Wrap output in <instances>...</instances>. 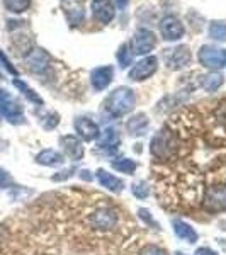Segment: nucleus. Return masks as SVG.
<instances>
[{
  "label": "nucleus",
  "mask_w": 226,
  "mask_h": 255,
  "mask_svg": "<svg viewBox=\"0 0 226 255\" xmlns=\"http://www.w3.org/2000/svg\"><path fill=\"white\" fill-rule=\"evenodd\" d=\"M179 148L177 133L172 131V128H163L160 133H157L151 139V155L158 160H172Z\"/></svg>",
  "instance_id": "nucleus-1"
},
{
  "label": "nucleus",
  "mask_w": 226,
  "mask_h": 255,
  "mask_svg": "<svg viewBox=\"0 0 226 255\" xmlns=\"http://www.w3.org/2000/svg\"><path fill=\"white\" fill-rule=\"evenodd\" d=\"M104 106L113 116H124L134 108V92L128 87H119L109 94Z\"/></svg>",
  "instance_id": "nucleus-2"
},
{
  "label": "nucleus",
  "mask_w": 226,
  "mask_h": 255,
  "mask_svg": "<svg viewBox=\"0 0 226 255\" xmlns=\"http://www.w3.org/2000/svg\"><path fill=\"white\" fill-rule=\"evenodd\" d=\"M97 179L102 187L109 189V191H113V192H121L122 187H124V184H122L121 179H117L116 175L109 174V172H106V170H99Z\"/></svg>",
  "instance_id": "nucleus-16"
},
{
  "label": "nucleus",
  "mask_w": 226,
  "mask_h": 255,
  "mask_svg": "<svg viewBox=\"0 0 226 255\" xmlns=\"http://www.w3.org/2000/svg\"><path fill=\"white\" fill-rule=\"evenodd\" d=\"M26 61H27V68L34 73H41L43 70H46V67L49 65V58L43 49H32Z\"/></svg>",
  "instance_id": "nucleus-15"
},
{
  "label": "nucleus",
  "mask_w": 226,
  "mask_h": 255,
  "mask_svg": "<svg viewBox=\"0 0 226 255\" xmlns=\"http://www.w3.org/2000/svg\"><path fill=\"white\" fill-rule=\"evenodd\" d=\"M146 126H148V119L145 114H136V116H133L128 121V131L133 136H139V134L145 133Z\"/></svg>",
  "instance_id": "nucleus-20"
},
{
  "label": "nucleus",
  "mask_w": 226,
  "mask_h": 255,
  "mask_svg": "<svg viewBox=\"0 0 226 255\" xmlns=\"http://www.w3.org/2000/svg\"><path fill=\"white\" fill-rule=\"evenodd\" d=\"M141 255H167V252H165V250H162L157 245H148V247L143 249Z\"/></svg>",
  "instance_id": "nucleus-29"
},
{
  "label": "nucleus",
  "mask_w": 226,
  "mask_h": 255,
  "mask_svg": "<svg viewBox=\"0 0 226 255\" xmlns=\"http://www.w3.org/2000/svg\"><path fill=\"white\" fill-rule=\"evenodd\" d=\"M9 184H10V175L7 174L5 170H2V168H0V189L7 187Z\"/></svg>",
  "instance_id": "nucleus-31"
},
{
  "label": "nucleus",
  "mask_w": 226,
  "mask_h": 255,
  "mask_svg": "<svg viewBox=\"0 0 226 255\" xmlns=\"http://www.w3.org/2000/svg\"><path fill=\"white\" fill-rule=\"evenodd\" d=\"M197 58H199V63L203 67L211 70H220L226 67V49L213 48L209 44H204L199 49V53H197Z\"/></svg>",
  "instance_id": "nucleus-4"
},
{
  "label": "nucleus",
  "mask_w": 226,
  "mask_h": 255,
  "mask_svg": "<svg viewBox=\"0 0 226 255\" xmlns=\"http://www.w3.org/2000/svg\"><path fill=\"white\" fill-rule=\"evenodd\" d=\"M116 2H117V7H119V9H124V7L128 5L129 0H116Z\"/></svg>",
  "instance_id": "nucleus-33"
},
{
  "label": "nucleus",
  "mask_w": 226,
  "mask_h": 255,
  "mask_svg": "<svg viewBox=\"0 0 226 255\" xmlns=\"http://www.w3.org/2000/svg\"><path fill=\"white\" fill-rule=\"evenodd\" d=\"M209 38L216 41H226V24L225 22H213L209 26Z\"/></svg>",
  "instance_id": "nucleus-26"
},
{
  "label": "nucleus",
  "mask_w": 226,
  "mask_h": 255,
  "mask_svg": "<svg viewBox=\"0 0 226 255\" xmlns=\"http://www.w3.org/2000/svg\"><path fill=\"white\" fill-rule=\"evenodd\" d=\"M73 126H75L79 136L84 138L85 141H94V139H97L99 136H101L99 126L92 121V119H89V118H77L75 119V125H73Z\"/></svg>",
  "instance_id": "nucleus-10"
},
{
  "label": "nucleus",
  "mask_w": 226,
  "mask_h": 255,
  "mask_svg": "<svg viewBox=\"0 0 226 255\" xmlns=\"http://www.w3.org/2000/svg\"><path fill=\"white\" fill-rule=\"evenodd\" d=\"M174 232H175V235H177L179 238H182V240L189 242V244H194V242H197L196 230L192 228L191 225H187L186 221L175 220L174 221Z\"/></svg>",
  "instance_id": "nucleus-17"
},
{
  "label": "nucleus",
  "mask_w": 226,
  "mask_h": 255,
  "mask_svg": "<svg viewBox=\"0 0 226 255\" xmlns=\"http://www.w3.org/2000/svg\"><path fill=\"white\" fill-rule=\"evenodd\" d=\"M117 218L113 209H99L92 216V225L99 230H111L116 225Z\"/></svg>",
  "instance_id": "nucleus-14"
},
{
  "label": "nucleus",
  "mask_w": 226,
  "mask_h": 255,
  "mask_svg": "<svg viewBox=\"0 0 226 255\" xmlns=\"http://www.w3.org/2000/svg\"><path fill=\"white\" fill-rule=\"evenodd\" d=\"M0 61H2V63H3V67H5L7 70H9V72L12 73V75H17V70H15L14 67H12V63H10L9 60H7V56L2 53V49H0Z\"/></svg>",
  "instance_id": "nucleus-30"
},
{
  "label": "nucleus",
  "mask_w": 226,
  "mask_h": 255,
  "mask_svg": "<svg viewBox=\"0 0 226 255\" xmlns=\"http://www.w3.org/2000/svg\"><path fill=\"white\" fill-rule=\"evenodd\" d=\"M61 146H63L65 153H67L68 158L72 160H82L84 157V146H82V141L73 134H67L60 139Z\"/></svg>",
  "instance_id": "nucleus-13"
},
{
  "label": "nucleus",
  "mask_w": 226,
  "mask_h": 255,
  "mask_svg": "<svg viewBox=\"0 0 226 255\" xmlns=\"http://www.w3.org/2000/svg\"><path fill=\"white\" fill-rule=\"evenodd\" d=\"M0 118H5L12 125H19L24 119L22 106L3 89H0Z\"/></svg>",
  "instance_id": "nucleus-3"
},
{
  "label": "nucleus",
  "mask_w": 226,
  "mask_h": 255,
  "mask_svg": "<svg viewBox=\"0 0 226 255\" xmlns=\"http://www.w3.org/2000/svg\"><path fill=\"white\" fill-rule=\"evenodd\" d=\"M3 5L9 12L20 14V12L27 10L31 5V0H3Z\"/></svg>",
  "instance_id": "nucleus-23"
},
{
  "label": "nucleus",
  "mask_w": 226,
  "mask_h": 255,
  "mask_svg": "<svg viewBox=\"0 0 226 255\" xmlns=\"http://www.w3.org/2000/svg\"><path fill=\"white\" fill-rule=\"evenodd\" d=\"M163 60H165L167 67L170 70H180L187 67L191 61V51L187 46H177L174 49H165L163 53Z\"/></svg>",
  "instance_id": "nucleus-6"
},
{
  "label": "nucleus",
  "mask_w": 226,
  "mask_h": 255,
  "mask_svg": "<svg viewBox=\"0 0 226 255\" xmlns=\"http://www.w3.org/2000/svg\"><path fill=\"white\" fill-rule=\"evenodd\" d=\"M67 17H68V22L72 24V26H79V24L82 22V19H84V10L77 9V12H72L70 9H67Z\"/></svg>",
  "instance_id": "nucleus-27"
},
{
  "label": "nucleus",
  "mask_w": 226,
  "mask_h": 255,
  "mask_svg": "<svg viewBox=\"0 0 226 255\" xmlns=\"http://www.w3.org/2000/svg\"><path fill=\"white\" fill-rule=\"evenodd\" d=\"M92 14L101 24H109L114 19V5L111 0H92Z\"/></svg>",
  "instance_id": "nucleus-11"
},
{
  "label": "nucleus",
  "mask_w": 226,
  "mask_h": 255,
  "mask_svg": "<svg viewBox=\"0 0 226 255\" xmlns=\"http://www.w3.org/2000/svg\"><path fill=\"white\" fill-rule=\"evenodd\" d=\"M36 162L39 165H46V167H56L63 163V157L55 150H43L41 153L36 155Z\"/></svg>",
  "instance_id": "nucleus-18"
},
{
  "label": "nucleus",
  "mask_w": 226,
  "mask_h": 255,
  "mask_svg": "<svg viewBox=\"0 0 226 255\" xmlns=\"http://www.w3.org/2000/svg\"><path fill=\"white\" fill-rule=\"evenodd\" d=\"M160 32L165 41H177L184 36V26L174 15H165L160 20Z\"/></svg>",
  "instance_id": "nucleus-8"
},
{
  "label": "nucleus",
  "mask_w": 226,
  "mask_h": 255,
  "mask_svg": "<svg viewBox=\"0 0 226 255\" xmlns=\"http://www.w3.org/2000/svg\"><path fill=\"white\" fill-rule=\"evenodd\" d=\"M116 58H117V63L121 68L129 67L131 61H133V53H131V44L129 43L121 44V48H119L117 53H116Z\"/></svg>",
  "instance_id": "nucleus-22"
},
{
  "label": "nucleus",
  "mask_w": 226,
  "mask_h": 255,
  "mask_svg": "<svg viewBox=\"0 0 226 255\" xmlns=\"http://www.w3.org/2000/svg\"><path fill=\"white\" fill-rule=\"evenodd\" d=\"M157 46V36L150 29H138L134 32L133 49L136 55H146Z\"/></svg>",
  "instance_id": "nucleus-9"
},
{
  "label": "nucleus",
  "mask_w": 226,
  "mask_h": 255,
  "mask_svg": "<svg viewBox=\"0 0 226 255\" xmlns=\"http://www.w3.org/2000/svg\"><path fill=\"white\" fill-rule=\"evenodd\" d=\"M113 167L121 174H133L136 170V163L129 158H119L117 162H113Z\"/></svg>",
  "instance_id": "nucleus-25"
},
{
  "label": "nucleus",
  "mask_w": 226,
  "mask_h": 255,
  "mask_svg": "<svg viewBox=\"0 0 226 255\" xmlns=\"http://www.w3.org/2000/svg\"><path fill=\"white\" fill-rule=\"evenodd\" d=\"M14 85L20 90V92L24 94V96H26L27 99H29L31 102H34V104H39V106L43 104V99H41V97H39L38 94H36L32 89L27 87V85L24 84V82H20V80H14Z\"/></svg>",
  "instance_id": "nucleus-24"
},
{
  "label": "nucleus",
  "mask_w": 226,
  "mask_h": 255,
  "mask_svg": "<svg viewBox=\"0 0 226 255\" xmlns=\"http://www.w3.org/2000/svg\"><path fill=\"white\" fill-rule=\"evenodd\" d=\"M196 255H218L215 250H211V249H206V247H203V249H199L196 252Z\"/></svg>",
  "instance_id": "nucleus-32"
},
{
  "label": "nucleus",
  "mask_w": 226,
  "mask_h": 255,
  "mask_svg": "<svg viewBox=\"0 0 226 255\" xmlns=\"http://www.w3.org/2000/svg\"><path fill=\"white\" fill-rule=\"evenodd\" d=\"M203 204H204V208L211 213L226 211V186L218 184V186L208 187L206 194H204Z\"/></svg>",
  "instance_id": "nucleus-5"
},
{
  "label": "nucleus",
  "mask_w": 226,
  "mask_h": 255,
  "mask_svg": "<svg viewBox=\"0 0 226 255\" xmlns=\"http://www.w3.org/2000/svg\"><path fill=\"white\" fill-rule=\"evenodd\" d=\"M175 255H182V254H175Z\"/></svg>",
  "instance_id": "nucleus-34"
},
{
  "label": "nucleus",
  "mask_w": 226,
  "mask_h": 255,
  "mask_svg": "<svg viewBox=\"0 0 226 255\" xmlns=\"http://www.w3.org/2000/svg\"><path fill=\"white\" fill-rule=\"evenodd\" d=\"M158 68V60L155 56H146V58L139 60L129 72V79L134 80V82H141V80H146L157 72Z\"/></svg>",
  "instance_id": "nucleus-7"
},
{
  "label": "nucleus",
  "mask_w": 226,
  "mask_h": 255,
  "mask_svg": "<svg viewBox=\"0 0 226 255\" xmlns=\"http://www.w3.org/2000/svg\"><path fill=\"white\" fill-rule=\"evenodd\" d=\"M131 191H133V194L138 197V199H145L148 196V187L145 182H136L133 187H131Z\"/></svg>",
  "instance_id": "nucleus-28"
},
{
  "label": "nucleus",
  "mask_w": 226,
  "mask_h": 255,
  "mask_svg": "<svg viewBox=\"0 0 226 255\" xmlns=\"http://www.w3.org/2000/svg\"><path fill=\"white\" fill-rule=\"evenodd\" d=\"M119 145V131L114 129V128H108L102 134V139L99 141V148H111L114 150Z\"/></svg>",
  "instance_id": "nucleus-21"
},
{
  "label": "nucleus",
  "mask_w": 226,
  "mask_h": 255,
  "mask_svg": "<svg viewBox=\"0 0 226 255\" xmlns=\"http://www.w3.org/2000/svg\"><path fill=\"white\" fill-rule=\"evenodd\" d=\"M114 70L113 67H99L90 73V84L96 90H104L113 82Z\"/></svg>",
  "instance_id": "nucleus-12"
},
{
  "label": "nucleus",
  "mask_w": 226,
  "mask_h": 255,
  "mask_svg": "<svg viewBox=\"0 0 226 255\" xmlns=\"http://www.w3.org/2000/svg\"><path fill=\"white\" fill-rule=\"evenodd\" d=\"M223 82H225V77L221 75V73L211 72L201 79V87L206 90V92H216V90L223 85Z\"/></svg>",
  "instance_id": "nucleus-19"
}]
</instances>
